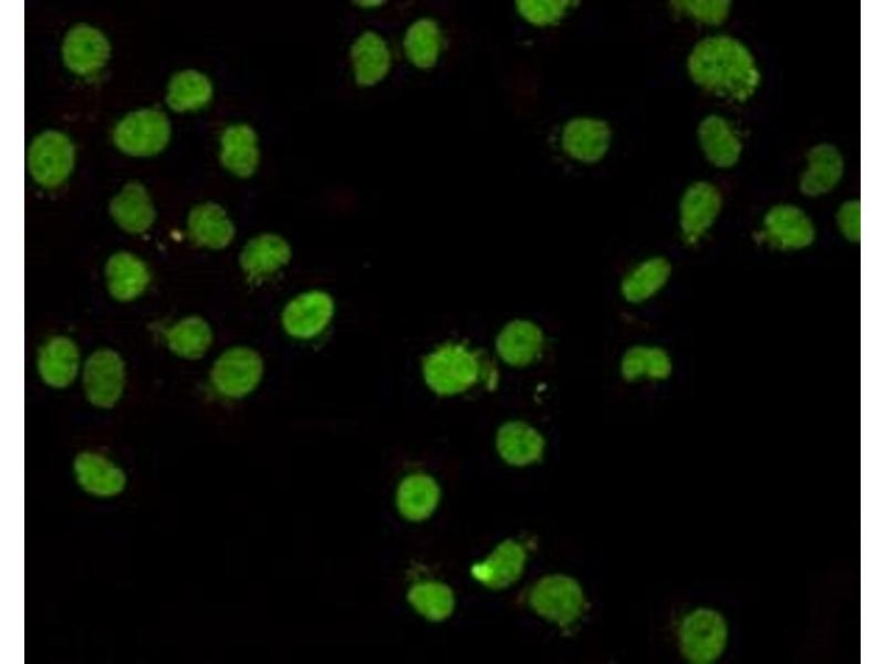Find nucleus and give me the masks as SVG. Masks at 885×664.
I'll list each match as a JSON object with an SVG mask.
<instances>
[{"mask_svg": "<svg viewBox=\"0 0 885 664\" xmlns=\"http://www.w3.org/2000/svg\"><path fill=\"white\" fill-rule=\"evenodd\" d=\"M688 72L699 86L738 101L750 97L760 81L752 54L738 40L717 35L698 42L688 58Z\"/></svg>", "mask_w": 885, "mask_h": 664, "instance_id": "obj_1", "label": "nucleus"}, {"mask_svg": "<svg viewBox=\"0 0 885 664\" xmlns=\"http://www.w3.org/2000/svg\"><path fill=\"white\" fill-rule=\"evenodd\" d=\"M425 385L438 396H455L479 383L494 384L493 366L470 345L460 341L444 342L429 351L421 362Z\"/></svg>", "mask_w": 885, "mask_h": 664, "instance_id": "obj_2", "label": "nucleus"}, {"mask_svg": "<svg viewBox=\"0 0 885 664\" xmlns=\"http://www.w3.org/2000/svg\"><path fill=\"white\" fill-rule=\"evenodd\" d=\"M335 301L331 293L310 289L292 297L282 308L280 323L287 335L309 341L320 336L332 323Z\"/></svg>", "mask_w": 885, "mask_h": 664, "instance_id": "obj_3", "label": "nucleus"}, {"mask_svg": "<svg viewBox=\"0 0 885 664\" xmlns=\"http://www.w3.org/2000/svg\"><path fill=\"white\" fill-rule=\"evenodd\" d=\"M263 373V360L256 350L233 346L218 356L211 369L210 378L220 395L240 398L258 387Z\"/></svg>", "mask_w": 885, "mask_h": 664, "instance_id": "obj_4", "label": "nucleus"}, {"mask_svg": "<svg viewBox=\"0 0 885 664\" xmlns=\"http://www.w3.org/2000/svg\"><path fill=\"white\" fill-rule=\"evenodd\" d=\"M529 602L538 614L565 626L582 614L584 596L574 579L552 574L543 577L533 585Z\"/></svg>", "mask_w": 885, "mask_h": 664, "instance_id": "obj_5", "label": "nucleus"}, {"mask_svg": "<svg viewBox=\"0 0 885 664\" xmlns=\"http://www.w3.org/2000/svg\"><path fill=\"white\" fill-rule=\"evenodd\" d=\"M170 125L164 113L139 110L126 115L114 129L117 147L133 156H150L160 152L169 139Z\"/></svg>", "mask_w": 885, "mask_h": 664, "instance_id": "obj_6", "label": "nucleus"}, {"mask_svg": "<svg viewBox=\"0 0 885 664\" xmlns=\"http://www.w3.org/2000/svg\"><path fill=\"white\" fill-rule=\"evenodd\" d=\"M74 164V146L60 132L46 131L38 135L29 148V169L34 180L53 188L70 175Z\"/></svg>", "mask_w": 885, "mask_h": 664, "instance_id": "obj_7", "label": "nucleus"}, {"mask_svg": "<svg viewBox=\"0 0 885 664\" xmlns=\"http://www.w3.org/2000/svg\"><path fill=\"white\" fill-rule=\"evenodd\" d=\"M83 384L92 404L112 407L125 385V365L121 356L108 349L95 351L85 363Z\"/></svg>", "mask_w": 885, "mask_h": 664, "instance_id": "obj_8", "label": "nucleus"}, {"mask_svg": "<svg viewBox=\"0 0 885 664\" xmlns=\"http://www.w3.org/2000/svg\"><path fill=\"white\" fill-rule=\"evenodd\" d=\"M291 259L292 248L284 237L263 232L244 245L239 263L249 280L262 282L287 267Z\"/></svg>", "mask_w": 885, "mask_h": 664, "instance_id": "obj_9", "label": "nucleus"}, {"mask_svg": "<svg viewBox=\"0 0 885 664\" xmlns=\"http://www.w3.org/2000/svg\"><path fill=\"white\" fill-rule=\"evenodd\" d=\"M545 336L542 329L531 320L514 319L506 323L494 341L496 354L504 364L525 367L542 354Z\"/></svg>", "mask_w": 885, "mask_h": 664, "instance_id": "obj_10", "label": "nucleus"}, {"mask_svg": "<svg viewBox=\"0 0 885 664\" xmlns=\"http://www.w3.org/2000/svg\"><path fill=\"white\" fill-rule=\"evenodd\" d=\"M720 207L721 196L714 185L697 181L687 188L680 201L679 225L688 245H695L705 236Z\"/></svg>", "mask_w": 885, "mask_h": 664, "instance_id": "obj_11", "label": "nucleus"}, {"mask_svg": "<svg viewBox=\"0 0 885 664\" xmlns=\"http://www.w3.org/2000/svg\"><path fill=\"white\" fill-rule=\"evenodd\" d=\"M763 235L770 246L780 250H798L810 246L815 238L811 219L799 207L778 205L763 220Z\"/></svg>", "mask_w": 885, "mask_h": 664, "instance_id": "obj_12", "label": "nucleus"}, {"mask_svg": "<svg viewBox=\"0 0 885 664\" xmlns=\"http://www.w3.org/2000/svg\"><path fill=\"white\" fill-rule=\"evenodd\" d=\"M110 52L106 37L96 28L83 23L67 32L62 46L66 66L82 75L98 71L107 62Z\"/></svg>", "mask_w": 885, "mask_h": 664, "instance_id": "obj_13", "label": "nucleus"}, {"mask_svg": "<svg viewBox=\"0 0 885 664\" xmlns=\"http://www.w3.org/2000/svg\"><path fill=\"white\" fill-rule=\"evenodd\" d=\"M350 59L357 85L369 87L381 82L392 66V53L384 38L375 31L362 32L352 43Z\"/></svg>", "mask_w": 885, "mask_h": 664, "instance_id": "obj_14", "label": "nucleus"}, {"mask_svg": "<svg viewBox=\"0 0 885 664\" xmlns=\"http://www.w3.org/2000/svg\"><path fill=\"white\" fill-rule=\"evenodd\" d=\"M611 129L607 123L596 118L577 117L569 121L562 131L564 152L583 163H595L607 152Z\"/></svg>", "mask_w": 885, "mask_h": 664, "instance_id": "obj_15", "label": "nucleus"}, {"mask_svg": "<svg viewBox=\"0 0 885 664\" xmlns=\"http://www.w3.org/2000/svg\"><path fill=\"white\" fill-rule=\"evenodd\" d=\"M220 162L238 177L254 174L260 162L258 136L248 124L228 126L220 138Z\"/></svg>", "mask_w": 885, "mask_h": 664, "instance_id": "obj_16", "label": "nucleus"}, {"mask_svg": "<svg viewBox=\"0 0 885 664\" xmlns=\"http://www.w3.org/2000/svg\"><path fill=\"white\" fill-rule=\"evenodd\" d=\"M525 558V551L519 542L506 540L487 559L476 563L471 572L479 582L488 588H506L519 579Z\"/></svg>", "mask_w": 885, "mask_h": 664, "instance_id": "obj_17", "label": "nucleus"}, {"mask_svg": "<svg viewBox=\"0 0 885 664\" xmlns=\"http://www.w3.org/2000/svg\"><path fill=\"white\" fill-rule=\"evenodd\" d=\"M499 455L513 466H525L537 461L543 453L544 439L531 425L522 421L502 424L496 438Z\"/></svg>", "mask_w": 885, "mask_h": 664, "instance_id": "obj_18", "label": "nucleus"}, {"mask_svg": "<svg viewBox=\"0 0 885 664\" xmlns=\"http://www.w3.org/2000/svg\"><path fill=\"white\" fill-rule=\"evenodd\" d=\"M188 232L191 240L199 246L222 249L232 241L235 226L220 205L205 203L191 209Z\"/></svg>", "mask_w": 885, "mask_h": 664, "instance_id": "obj_19", "label": "nucleus"}, {"mask_svg": "<svg viewBox=\"0 0 885 664\" xmlns=\"http://www.w3.org/2000/svg\"><path fill=\"white\" fill-rule=\"evenodd\" d=\"M723 637L722 622L710 612L693 614L685 621L681 632L684 652L696 661H708L718 655Z\"/></svg>", "mask_w": 885, "mask_h": 664, "instance_id": "obj_20", "label": "nucleus"}, {"mask_svg": "<svg viewBox=\"0 0 885 664\" xmlns=\"http://www.w3.org/2000/svg\"><path fill=\"white\" fill-rule=\"evenodd\" d=\"M117 225L131 234H142L150 228L155 209L145 187L137 183L126 184L110 206Z\"/></svg>", "mask_w": 885, "mask_h": 664, "instance_id": "obj_21", "label": "nucleus"}, {"mask_svg": "<svg viewBox=\"0 0 885 664\" xmlns=\"http://www.w3.org/2000/svg\"><path fill=\"white\" fill-rule=\"evenodd\" d=\"M670 274L671 266L667 259L647 258L625 273L621 282V294L629 303H643L666 286Z\"/></svg>", "mask_w": 885, "mask_h": 664, "instance_id": "obj_22", "label": "nucleus"}, {"mask_svg": "<svg viewBox=\"0 0 885 664\" xmlns=\"http://www.w3.org/2000/svg\"><path fill=\"white\" fill-rule=\"evenodd\" d=\"M79 364V350L67 338H52L40 349L38 356L40 375L53 387L67 386L74 380Z\"/></svg>", "mask_w": 885, "mask_h": 664, "instance_id": "obj_23", "label": "nucleus"}, {"mask_svg": "<svg viewBox=\"0 0 885 664\" xmlns=\"http://www.w3.org/2000/svg\"><path fill=\"white\" fill-rule=\"evenodd\" d=\"M808 163L800 181L804 195L818 196L830 191L843 175V158L833 145L820 144L811 148Z\"/></svg>", "mask_w": 885, "mask_h": 664, "instance_id": "obj_24", "label": "nucleus"}, {"mask_svg": "<svg viewBox=\"0 0 885 664\" xmlns=\"http://www.w3.org/2000/svg\"><path fill=\"white\" fill-rule=\"evenodd\" d=\"M105 276L111 294L121 301L138 297L149 281L145 263L129 252L113 255L106 263Z\"/></svg>", "mask_w": 885, "mask_h": 664, "instance_id": "obj_25", "label": "nucleus"}, {"mask_svg": "<svg viewBox=\"0 0 885 664\" xmlns=\"http://www.w3.org/2000/svg\"><path fill=\"white\" fill-rule=\"evenodd\" d=\"M620 371L627 382L663 381L671 374L673 362L663 347L638 344L623 353Z\"/></svg>", "mask_w": 885, "mask_h": 664, "instance_id": "obj_26", "label": "nucleus"}, {"mask_svg": "<svg viewBox=\"0 0 885 664\" xmlns=\"http://www.w3.org/2000/svg\"><path fill=\"white\" fill-rule=\"evenodd\" d=\"M439 496V487L430 476L412 474L398 485L396 492L397 509L404 518L410 521H420L434 512L438 505Z\"/></svg>", "mask_w": 885, "mask_h": 664, "instance_id": "obj_27", "label": "nucleus"}, {"mask_svg": "<svg viewBox=\"0 0 885 664\" xmlns=\"http://www.w3.org/2000/svg\"><path fill=\"white\" fill-rule=\"evenodd\" d=\"M698 139L706 157L717 167H731L740 156L741 143L720 116L710 115L701 121Z\"/></svg>", "mask_w": 885, "mask_h": 664, "instance_id": "obj_28", "label": "nucleus"}, {"mask_svg": "<svg viewBox=\"0 0 885 664\" xmlns=\"http://www.w3.org/2000/svg\"><path fill=\"white\" fill-rule=\"evenodd\" d=\"M441 48V32L430 18L414 21L406 30L403 49L408 61L418 69H430L437 61Z\"/></svg>", "mask_w": 885, "mask_h": 664, "instance_id": "obj_29", "label": "nucleus"}, {"mask_svg": "<svg viewBox=\"0 0 885 664\" xmlns=\"http://www.w3.org/2000/svg\"><path fill=\"white\" fill-rule=\"evenodd\" d=\"M211 95L209 79L200 72L186 70L171 77L166 101L173 110L184 112L206 105Z\"/></svg>", "mask_w": 885, "mask_h": 664, "instance_id": "obj_30", "label": "nucleus"}, {"mask_svg": "<svg viewBox=\"0 0 885 664\" xmlns=\"http://www.w3.org/2000/svg\"><path fill=\"white\" fill-rule=\"evenodd\" d=\"M167 343L173 352L186 359L202 356L212 342L209 324L199 317H188L167 332Z\"/></svg>", "mask_w": 885, "mask_h": 664, "instance_id": "obj_31", "label": "nucleus"}, {"mask_svg": "<svg viewBox=\"0 0 885 664\" xmlns=\"http://www.w3.org/2000/svg\"><path fill=\"white\" fill-rule=\"evenodd\" d=\"M408 601L420 615L431 621L446 619L455 606L451 589L438 581L414 584L408 591Z\"/></svg>", "mask_w": 885, "mask_h": 664, "instance_id": "obj_32", "label": "nucleus"}, {"mask_svg": "<svg viewBox=\"0 0 885 664\" xmlns=\"http://www.w3.org/2000/svg\"><path fill=\"white\" fill-rule=\"evenodd\" d=\"M75 467L81 483L86 486L87 490H94L93 492H96L97 481L101 484L102 492L105 491V494L114 492L117 490V485L122 483L119 480L122 473L100 455L82 454L77 457Z\"/></svg>", "mask_w": 885, "mask_h": 664, "instance_id": "obj_33", "label": "nucleus"}, {"mask_svg": "<svg viewBox=\"0 0 885 664\" xmlns=\"http://www.w3.org/2000/svg\"><path fill=\"white\" fill-rule=\"evenodd\" d=\"M570 1L562 0H521L517 1V10L522 18L535 25L556 23L565 13Z\"/></svg>", "mask_w": 885, "mask_h": 664, "instance_id": "obj_34", "label": "nucleus"}, {"mask_svg": "<svg viewBox=\"0 0 885 664\" xmlns=\"http://www.w3.org/2000/svg\"><path fill=\"white\" fill-rule=\"evenodd\" d=\"M671 4L707 24H720L727 18L730 8L728 0H683L673 1Z\"/></svg>", "mask_w": 885, "mask_h": 664, "instance_id": "obj_35", "label": "nucleus"}, {"mask_svg": "<svg viewBox=\"0 0 885 664\" xmlns=\"http://www.w3.org/2000/svg\"><path fill=\"white\" fill-rule=\"evenodd\" d=\"M840 231L851 241H860L861 237V205L858 200L844 203L836 215Z\"/></svg>", "mask_w": 885, "mask_h": 664, "instance_id": "obj_36", "label": "nucleus"}, {"mask_svg": "<svg viewBox=\"0 0 885 664\" xmlns=\"http://www.w3.org/2000/svg\"><path fill=\"white\" fill-rule=\"evenodd\" d=\"M355 3H357V6L363 7V8H375V7H379V6L384 4L385 2H383V1H356Z\"/></svg>", "mask_w": 885, "mask_h": 664, "instance_id": "obj_37", "label": "nucleus"}]
</instances>
